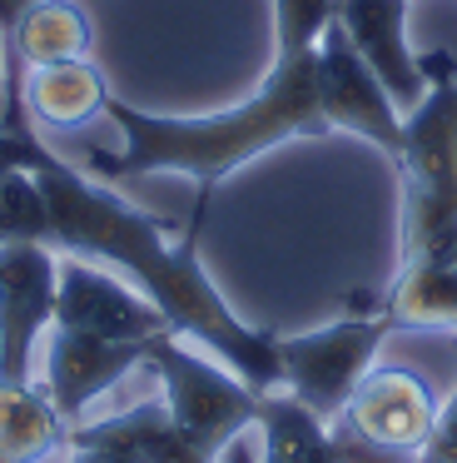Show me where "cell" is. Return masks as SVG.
Instances as JSON below:
<instances>
[{
	"label": "cell",
	"mask_w": 457,
	"mask_h": 463,
	"mask_svg": "<svg viewBox=\"0 0 457 463\" xmlns=\"http://www.w3.org/2000/svg\"><path fill=\"white\" fill-rule=\"evenodd\" d=\"M35 180L50 200L55 250L105 260L109 269L129 274L145 289V299L159 304V314L169 319L174 334H189L209 354H219V364H228L248 389H278V334L238 319L199 264V230H204L209 200L194 204L184 240H169L164 220L135 210L125 194L89 180L85 170H75L60 155L40 160Z\"/></svg>",
	"instance_id": "cell-1"
},
{
	"label": "cell",
	"mask_w": 457,
	"mask_h": 463,
	"mask_svg": "<svg viewBox=\"0 0 457 463\" xmlns=\"http://www.w3.org/2000/svg\"><path fill=\"white\" fill-rule=\"evenodd\" d=\"M328 21H333V0H274V65L258 95L224 115L174 120V115H145L109 95L105 115L119 125L125 150L95 155L89 170L99 180H139V175L174 170L199 184V200H209L228 175L268 155L274 145L333 135L318 85V41Z\"/></svg>",
	"instance_id": "cell-2"
},
{
	"label": "cell",
	"mask_w": 457,
	"mask_h": 463,
	"mask_svg": "<svg viewBox=\"0 0 457 463\" xmlns=\"http://www.w3.org/2000/svg\"><path fill=\"white\" fill-rule=\"evenodd\" d=\"M427 100L403 115L397 170V279L383 304L397 329L457 334V55H423Z\"/></svg>",
	"instance_id": "cell-3"
},
{
	"label": "cell",
	"mask_w": 457,
	"mask_h": 463,
	"mask_svg": "<svg viewBox=\"0 0 457 463\" xmlns=\"http://www.w3.org/2000/svg\"><path fill=\"white\" fill-rule=\"evenodd\" d=\"M397 329V319L383 304H363L358 314L308 334H278V389L303 399L318 419L333 423L348 409L353 389L373 369L383 339Z\"/></svg>",
	"instance_id": "cell-4"
},
{
	"label": "cell",
	"mask_w": 457,
	"mask_h": 463,
	"mask_svg": "<svg viewBox=\"0 0 457 463\" xmlns=\"http://www.w3.org/2000/svg\"><path fill=\"white\" fill-rule=\"evenodd\" d=\"M145 364L164 383L169 419L209 458H219L248 423H258V389H248L228 364H209L204 354H189L179 334H154Z\"/></svg>",
	"instance_id": "cell-5"
},
{
	"label": "cell",
	"mask_w": 457,
	"mask_h": 463,
	"mask_svg": "<svg viewBox=\"0 0 457 463\" xmlns=\"http://www.w3.org/2000/svg\"><path fill=\"white\" fill-rule=\"evenodd\" d=\"M318 85H323V110L333 130L358 135L378 155L393 160L397 145H403V110L383 90V80L368 71V61L353 51V41L338 21H328L323 41H318Z\"/></svg>",
	"instance_id": "cell-6"
},
{
	"label": "cell",
	"mask_w": 457,
	"mask_h": 463,
	"mask_svg": "<svg viewBox=\"0 0 457 463\" xmlns=\"http://www.w3.org/2000/svg\"><path fill=\"white\" fill-rule=\"evenodd\" d=\"M55 289L50 244H0V383H30V344L55 324Z\"/></svg>",
	"instance_id": "cell-7"
},
{
	"label": "cell",
	"mask_w": 457,
	"mask_h": 463,
	"mask_svg": "<svg viewBox=\"0 0 457 463\" xmlns=\"http://www.w3.org/2000/svg\"><path fill=\"white\" fill-rule=\"evenodd\" d=\"M55 329L95 334V339H125V344H145L154 334H174L154 299L135 294L129 284H119L115 274L95 269L85 260L60 264Z\"/></svg>",
	"instance_id": "cell-8"
},
{
	"label": "cell",
	"mask_w": 457,
	"mask_h": 463,
	"mask_svg": "<svg viewBox=\"0 0 457 463\" xmlns=\"http://www.w3.org/2000/svg\"><path fill=\"white\" fill-rule=\"evenodd\" d=\"M333 21L348 31L353 51L383 80L393 105L413 115L427 100L423 55L407 51V0H333Z\"/></svg>",
	"instance_id": "cell-9"
},
{
	"label": "cell",
	"mask_w": 457,
	"mask_h": 463,
	"mask_svg": "<svg viewBox=\"0 0 457 463\" xmlns=\"http://www.w3.org/2000/svg\"><path fill=\"white\" fill-rule=\"evenodd\" d=\"M145 344H125V339H95V334H75V329H55L50 339V359H45V393L60 409V419L75 423L89 403L105 389H115L129 369L145 364Z\"/></svg>",
	"instance_id": "cell-10"
},
{
	"label": "cell",
	"mask_w": 457,
	"mask_h": 463,
	"mask_svg": "<svg viewBox=\"0 0 457 463\" xmlns=\"http://www.w3.org/2000/svg\"><path fill=\"white\" fill-rule=\"evenodd\" d=\"M338 419H348L368 439L423 449L437 423V399L413 369H368Z\"/></svg>",
	"instance_id": "cell-11"
},
{
	"label": "cell",
	"mask_w": 457,
	"mask_h": 463,
	"mask_svg": "<svg viewBox=\"0 0 457 463\" xmlns=\"http://www.w3.org/2000/svg\"><path fill=\"white\" fill-rule=\"evenodd\" d=\"M79 443H109V449H129L145 463H219L204 449L179 433V423L169 419V403H135V409L115 413L99 423H70V449Z\"/></svg>",
	"instance_id": "cell-12"
},
{
	"label": "cell",
	"mask_w": 457,
	"mask_h": 463,
	"mask_svg": "<svg viewBox=\"0 0 457 463\" xmlns=\"http://www.w3.org/2000/svg\"><path fill=\"white\" fill-rule=\"evenodd\" d=\"M258 429H264V463H338L328 419H318L288 389L258 393Z\"/></svg>",
	"instance_id": "cell-13"
},
{
	"label": "cell",
	"mask_w": 457,
	"mask_h": 463,
	"mask_svg": "<svg viewBox=\"0 0 457 463\" xmlns=\"http://www.w3.org/2000/svg\"><path fill=\"white\" fill-rule=\"evenodd\" d=\"M105 75L85 61H65V65H40L25 80V110H35L40 120L60 125V130H75V125L105 115Z\"/></svg>",
	"instance_id": "cell-14"
},
{
	"label": "cell",
	"mask_w": 457,
	"mask_h": 463,
	"mask_svg": "<svg viewBox=\"0 0 457 463\" xmlns=\"http://www.w3.org/2000/svg\"><path fill=\"white\" fill-rule=\"evenodd\" d=\"M70 443V423L50 393L30 383H0V463H35L50 449Z\"/></svg>",
	"instance_id": "cell-15"
},
{
	"label": "cell",
	"mask_w": 457,
	"mask_h": 463,
	"mask_svg": "<svg viewBox=\"0 0 457 463\" xmlns=\"http://www.w3.org/2000/svg\"><path fill=\"white\" fill-rule=\"evenodd\" d=\"M95 45V25L79 5L70 0H40L35 11L20 25V61L30 65H65V61H85Z\"/></svg>",
	"instance_id": "cell-16"
},
{
	"label": "cell",
	"mask_w": 457,
	"mask_h": 463,
	"mask_svg": "<svg viewBox=\"0 0 457 463\" xmlns=\"http://www.w3.org/2000/svg\"><path fill=\"white\" fill-rule=\"evenodd\" d=\"M0 244H50L55 250L50 200L30 170L0 175Z\"/></svg>",
	"instance_id": "cell-17"
},
{
	"label": "cell",
	"mask_w": 457,
	"mask_h": 463,
	"mask_svg": "<svg viewBox=\"0 0 457 463\" xmlns=\"http://www.w3.org/2000/svg\"><path fill=\"white\" fill-rule=\"evenodd\" d=\"M40 0H0V61H5V71H0V80H5V120H0V130L10 135H25L30 120H25V61H20V25H25V15L35 11Z\"/></svg>",
	"instance_id": "cell-18"
},
{
	"label": "cell",
	"mask_w": 457,
	"mask_h": 463,
	"mask_svg": "<svg viewBox=\"0 0 457 463\" xmlns=\"http://www.w3.org/2000/svg\"><path fill=\"white\" fill-rule=\"evenodd\" d=\"M333 449L338 463H417V449H403V443H383V439H368L358 433L348 419H333Z\"/></svg>",
	"instance_id": "cell-19"
},
{
	"label": "cell",
	"mask_w": 457,
	"mask_h": 463,
	"mask_svg": "<svg viewBox=\"0 0 457 463\" xmlns=\"http://www.w3.org/2000/svg\"><path fill=\"white\" fill-rule=\"evenodd\" d=\"M417 463H457V389H452V399L437 409L433 433H427V443L417 449Z\"/></svg>",
	"instance_id": "cell-20"
},
{
	"label": "cell",
	"mask_w": 457,
	"mask_h": 463,
	"mask_svg": "<svg viewBox=\"0 0 457 463\" xmlns=\"http://www.w3.org/2000/svg\"><path fill=\"white\" fill-rule=\"evenodd\" d=\"M45 155H50V150H45V145H40L30 130H25V135L0 130V175H5V170H30V175H35Z\"/></svg>",
	"instance_id": "cell-21"
},
{
	"label": "cell",
	"mask_w": 457,
	"mask_h": 463,
	"mask_svg": "<svg viewBox=\"0 0 457 463\" xmlns=\"http://www.w3.org/2000/svg\"><path fill=\"white\" fill-rule=\"evenodd\" d=\"M70 463H145V458H135L129 449H109V443H79L70 453Z\"/></svg>",
	"instance_id": "cell-22"
},
{
	"label": "cell",
	"mask_w": 457,
	"mask_h": 463,
	"mask_svg": "<svg viewBox=\"0 0 457 463\" xmlns=\"http://www.w3.org/2000/svg\"><path fill=\"white\" fill-rule=\"evenodd\" d=\"M0 120H5V80H0Z\"/></svg>",
	"instance_id": "cell-23"
}]
</instances>
